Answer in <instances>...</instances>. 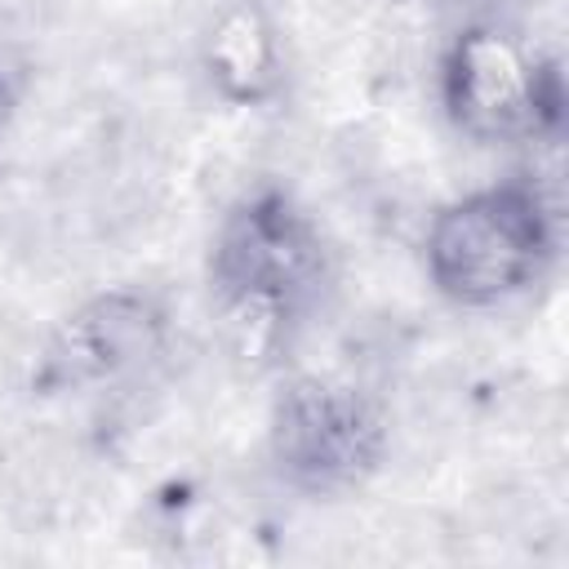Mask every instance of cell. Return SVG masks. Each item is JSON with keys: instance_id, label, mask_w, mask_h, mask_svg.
<instances>
[{"instance_id": "obj_1", "label": "cell", "mask_w": 569, "mask_h": 569, "mask_svg": "<svg viewBox=\"0 0 569 569\" xmlns=\"http://www.w3.org/2000/svg\"><path fill=\"white\" fill-rule=\"evenodd\" d=\"M204 284L240 347L280 351L325 311L338 284V258L316 213L289 187L258 182L218 218Z\"/></svg>"}, {"instance_id": "obj_2", "label": "cell", "mask_w": 569, "mask_h": 569, "mask_svg": "<svg viewBox=\"0 0 569 569\" xmlns=\"http://www.w3.org/2000/svg\"><path fill=\"white\" fill-rule=\"evenodd\" d=\"M560 253V213L529 178H502L440 204L422 236L431 289L462 307L489 311L538 289Z\"/></svg>"}, {"instance_id": "obj_3", "label": "cell", "mask_w": 569, "mask_h": 569, "mask_svg": "<svg viewBox=\"0 0 569 569\" xmlns=\"http://www.w3.org/2000/svg\"><path fill=\"white\" fill-rule=\"evenodd\" d=\"M391 427L382 405L338 373H293L267 409V462L302 498L365 489L387 462Z\"/></svg>"}, {"instance_id": "obj_4", "label": "cell", "mask_w": 569, "mask_h": 569, "mask_svg": "<svg viewBox=\"0 0 569 569\" xmlns=\"http://www.w3.org/2000/svg\"><path fill=\"white\" fill-rule=\"evenodd\" d=\"M440 107L476 147L542 142L565 124V76L556 58L485 18L449 36L440 53Z\"/></svg>"}, {"instance_id": "obj_5", "label": "cell", "mask_w": 569, "mask_h": 569, "mask_svg": "<svg viewBox=\"0 0 569 569\" xmlns=\"http://www.w3.org/2000/svg\"><path fill=\"white\" fill-rule=\"evenodd\" d=\"M173 342V316L142 284H111L76 302L44 338L31 387L36 396H102L147 378Z\"/></svg>"}, {"instance_id": "obj_6", "label": "cell", "mask_w": 569, "mask_h": 569, "mask_svg": "<svg viewBox=\"0 0 569 569\" xmlns=\"http://www.w3.org/2000/svg\"><path fill=\"white\" fill-rule=\"evenodd\" d=\"M200 71L218 102L267 107L284 93V36L267 0H222L200 31Z\"/></svg>"}, {"instance_id": "obj_7", "label": "cell", "mask_w": 569, "mask_h": 569, "mask_svg": "<svg viewBox=\"0 0 569 569\" xmlns=\"http://www.w3.org/2000/svg\"><path fill=\"white\" fill-rule=\"evenodd\" d=\"M9 107H13V89H9V76L0 71V129H4V116H9Z\"/></svg>"}]
</instances>
